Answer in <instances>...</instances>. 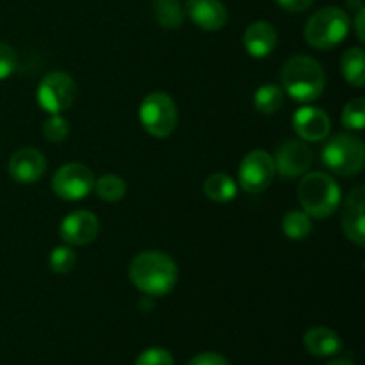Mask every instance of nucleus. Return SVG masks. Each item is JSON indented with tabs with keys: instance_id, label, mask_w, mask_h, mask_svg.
I'll use <instances>...</instances> for the list:
<instances>
[{
	"instance_id": "1",
	"label": "nucleus",
	"mask_w": 365,
	"mask_h": 365,
	"mask_svg": "<svg viewBox=\"0 0 365 365\" xmlns=\"http://www.w3.org/2000/svg\"><path fill=\"white\" fill-rule=\"evenodd\" d=\"M128 277L132 285L150 296L160 298L170 294L178 280V269L170 255L157 250H148L132 259L128 267Z\"/></svg>"
},
{
	"instance_id": "2",
	"label": "nucleus",
	"mask_w": 365,
	"mask_h": 365,
	"mask_svg": "<svg viewBox=\"0 0 365 365\" xmlns=\"http://www.w3.org/2000/svg\"><path fill=\"white\" fill-rule=\"evenodd\" d=\"M282 86L292 100L310 103L323 95L327 75L316 59L309 56H294L282 68Z\"/></svg>"
},
{
	"instance_id": "3",
	"label": "nucleus",
	"mask_w": 365,
	"mask_h": 365,
	"mask_svg": "<svg viewBox=\"0 0 365 365\" xmlns=\"http://www.w3.org/2000/svg\"><path fill=\"white\" fill-rule=\"evenodd\" d=\"M298 196L303 212L316 220L330 217L342 202L339 184L323 171H310L303 175L298 185Z\"/></svg>"
},
{
	"instance_id": "4",
	"label": "nucleus",
	"mask_w": 365,
	"mask_h": 365,
	"mask_svg": "<svg viewBox=\"0 0 365 365\" xmlns=\"http://www.w3.org/2000/svg\"><path fill=\"white\" fill-rule=\"evenodd\" d=\"M349 16L341 7H323L309 18L305 41L317 50H330L341 45L349 32Z\"/></svg>"
},
{
	"instance_id": "5",
	"label": "nucleus",
	"mask_w": 365,
	"mask_h": 365,
	"mask_svg": "<svg viewBox=\"0 0 365 365\" xmlns=\"http://www.w3.org/2000/svg\"><path fill=\"white\" fill-rule=\"evenodd\" d=\"M324 166L341 177L359 175L364 168L365 146L362 139L353 134H337L324 143L321 150Z\"/></svg>"
},
{
	"instance_id": "6",
	"label": "nucleus",
	"mask_w": 365,
	"mask_h": 365,
	"mask_svg": "<svg viewBox=\"0 0 365 365\" xmlns=\"http://www.w3.org/2000/svg\"><path fill=\"white\" fill-rule=\"evenodd\" d=\"M139 120L150 135L157 139L168 138L178 123L177 103L168 93H150L139 106Z\"/></svg>"
},
{
	"instance_id": "7",
	"label": "nucleus",
	"mask_w": 365,
	"mask_h": 365,
	"mask_svg": "<svg viewBox=\"0 0 365 365\" xmlns=\"http://www.w3.org/2000/svg\"><path fill=\"white\" fill-rule=\"evenodd\" d=\"M75 96H77V84L71 75L64 71H52L45 75L36 91L38 103L48 114H63L64 110L70 109Z\"/></svg>"
},
{
	"instance_id": "8",
	"label": "nucleus",
	"mask_w": 365,
	"mask_h": 365,
	"mask_svg": "<svg viewBox=\"0 0 365 365\" xmlns=\"http://www.w3.org/2000/svg\"><path fill=\"white\" fill-rule=\"evenodd\" d=\"M95 173L86 164L70 163L61 166L52 178V191L66 202H78L95 189Z\"/></svg>"
},
{
	"instance_id": "9",
	"label": "nucleus",
	"mask_w": 365,
	"mask_h": 365,
	"mask_svg": "<svg viewBox=\"0 0 365 365\" xmlns=\"http://www.w3.org/2000/svg\"><path fill=\"white\" fill-rule=\"evenodd\" d=\"M274 170L273 155L266 150H252L245 155L239 166V185L248 195H260L273 182Z\"/></svg>"
},
{
	"instance_id": "10",
	"label": "nucleus",
	"mask_w": 365,
	"mask_h": 365,
	"mask_svg": "<svg viewBox=\"0 0 365 365\" xmlns=\"http://www.w3.org/2000/svg\"><path fill=\"white\" fill-rule=\"evenodd\" d=\"M274 170L284 178H298L309 173L314 163V153L309 145L296 139H287L274 152Z\"/></svg>"
},
{
	"instance_id": "11",
	"label": "nucleus",
	"mask_w": 365,
	"mask_h": 365,
	"mask_svg": "<svg viewBox=\"0 0 365 365\" xmlns=\"http://www.w3.org/2000/svg\"><path fill=\"white\" fill-rule=\"evenodd\" d=\"M100 221L89 210H75L61 221L59 235L66 245L86 246L98 235Z\"/></svg>"
},
{
	"instance_id": "12",
	"label": "nucleus",
	"mask_w": 365,
	"mask_h": 365,
	"mask_svg": "<svg viewBox=\"0 0 365 365\" xmlns=\"http://www.w3.org/2000/svg\"><path fill=\"white\" fill-rule=\"evenodd\" d=\"M45 155L31 146L16 150L7 163V173L16 184H34L45 175Z\"/></svg>"
},
{
	"instance_id": "13",
	"label": "nucleus",
	"mask_w": 365,
	"mask_h": 365,
	"mask_svg": "<svg viewBox=\"0 0 365 365\" xmlns=\"http://www.w3.org/2000/svg\"><path fill=\"white\" fill-rule=\"evenodd\" d=\"M292 128L307 143H319L330 135L331 123L328 114L317 107H299L292 116Z\"/></svg>"
},
{
	"instance_id": "14",
	"label": "nucleus",
	"mask_w": 365,
	"mask_h": 365,
	"mask_svg": "<svg viewBox=\"0 0 365 365\" xmlns=\"http://www.w3.org/2000/svg\"><path fill=\"white\" fill-rule=\"evenodd\" d=\"M365 187L359 185L346 198L342 207V230L356 246L365 245Z\"/></svg>"
},
{
	"instance_id": "15",
	"label": "nucleus",
	"mask_w": 365,
	"mask_h": 365,
	"mask_svg": "<svg viewBox=\"0 0 365 365\" xmlns=\"http://www.w3.org/2000/svg\"><path fill=\"white\" fill-rule=\"evenodd\" d=\"M185 14L203 31H220L227 25L228 13L221 0H187Z\"/></svg>"
},
{
	"instance_id": "16",
	"label": "nucleus",
	"mask_w": 365,
	"mask_h": 365,
	"mask_svg": "<svg viewBox=\"0 0 365 365\" xmlns=\"http://www.w3.org/2000/svg\"><path fill=\"white\" fill-rule=\"evenodd\" d=\"M242 41H245V48L250 56L255 57V59H264V57L271 56L273 50L277 48V29L269 21H253L245 31Z\"/></svg>"
},
{
	"instance_id": "17",
	"label": "nucleus",
	"mask_w": 365,
	"mask_h": 365,
	"mask_svg": "<svg viewBox=\"0 0 365 365\" xmlns=\"http://www.w3.org/2000/svg\"><path fill=\"white\" fill-rule=\"evenodd\" d=\"M303 346H305V349L310 355L327 359V356H334L341 351L342 339L334 330H330V328L316 327L310 328L303 335Z\"/></svg>"
},
{
	"instance_id": "18",
	"label": "nucleus",
	"mask_w": 365,
	"mask_h": 365,
	"mask_svg": "<svg viewBox=\"0 0 365 365\" xmlns=\"http://www.w3.org/2000/svg\"><path fill=\"white\" fill-rule=\"evenodd\" d=\"M203 192L210 202L228 203L237 196V184L227 173H214L203 182Z\"/></svg>"
},
{
	"instance_id": "19",
	"label": "nucleus",
	"mask_w": 365,
	"mask_h": 365,
	"mask_svg": "<svg viewBox=\"0 0 365 365\" xmlns=\"http://www.w3.org/2000/svg\"><path fill=\"white\" fill-rule=\"evenodd\" d=\"M341 70L346 82L353 88H364L365 84V53L359 46L346 50L341 59Z\"/></svg>"
},
{
	"instance_id": "20",
	"label": "nucleus",
	"mask_w": 365,
	"mask_h": 365,
	"mask_svg": "<svg viewBox=\"0 0 365 365\" xmlns=\"http://www.w3.org/2000/svg\"><path fill=\"white\" fill-rule=\"evenodd\" d=\"M153 9H155V18L160 27L178 29L184 24L185 9L180 0H155Z\"/></svg>"
},
{
	"instance_id": "21",
	"label": "nucleus",
	"mask_w": 365,
	"mask_h": 365,
	"mask_svg": "<svg viewBox=\"0 0 365 365\" xmlns=\"http://www.w3.org/2000/svg\"><path fill=\"white\" fill-rule=\"evenodd\" d=\"M95 191L102 202L116 203L123 200L125 195H127V182L121 177H118V175H102V177L95 180Z\"/></svg>"
},
{
	"instance_id": "22",
	"label": "nucleus",
	"mask_w": 365,
	"mask_h": 365,
	"mask_svg": "<svg viewBox=\"0 0 365 365\" xmlns=\"http://www.w3.org/2000/svg\"><path fill=\"white\" fill-rule=\"evenodd\" d=\"M255 109L262 114H274L284 106V91L274 84L260 86L255 93Z\"/></svg>"
},
{
	"instance_id": "23",
	"label": "nucleus",
	"mask_w": 365,
	"mask_h": 365,
	"mask_svg": "<svg viewBox=\"0 0 365 365\" xmlns=\"http://www.w3.org/2000/svg\"><path fill=\"white\" fill-rule=\"evenodd\" d=\"M282 228H284V234L289 239L303 241L312 232V223H310L309 214L302 212V210H291V212L285 214L284 221H282Z\"/></svg>"
},
{
	"instance_id": "24",
	"label": "nucleus",
	"mask_w": 365,
	"mask_h": 365,
	"mask_svg": "<svg viewBox=\"0 0 365 365\" xmlns=\"http://www.w3.org/2000/svg\"><path fill=\"white\" fill-rule=\"evenodd\" d=\"M77 264V255L70 246H56L48 255V267L56 274H66L73 271Z\"/></svg>"
},
{
	"instance_id": "25",
	"label": "nucleus",
	"mask_w": 365,
	"mask_h": 365,
	"mask_svg": "<svg viewBox=\"0 0 365 365\" xmlns=\"http://www.w3.org/2000/svg\"><path fill=\"white\" fill-rule=\"evenodd\" d=\"M342 125L348 130H364L365 127V100L355 98L349 100L342 110Z\"/></svg>"
},
{
	"instance_id": "26",
	"label": "nucleus",
	"mask_w": 365,
	"mask_h": 365,
	"mask_svg": "<svg viewBox=\"0 0 365 365\" xmlns=\"http://www.w3.org/2000/svg\"><path fill=\"white\" fill-rule=\"evenodd\" d=\"M43 135L50 143H63L70 135V123L61 114H50L48 120L43 123Z\"/></svg>"
},
{
	"instance_id": "27",
	"label": "nucleus",
	"mask_w": 365,
	"mask_h": 365,
	"mask_svg": "<svg viewBox=\"0 0 365 365\" xmlns=\"http://www.w3.org/2000/svg\"><path fill=\"white\" fill-rule=\"evenodd\" d=\"M135 365H175V362L171 353L166 349L150 348L138 356Z\"/></svg>"
},
{
	"instance_id": "28",
	"label": "nucleus",
	"mask_w": 365,
	"mask_h": 365,
	"mask_svg": "<svg viewBox=\"0 0 365 365\" xmlns=\"http://www.w3.org/2000/svg\"><path fill=\"white\" fill-rule=\"evenodd\" d=\"M18 66V56L13 46L0 43V81L13 75V71Z\"/></svg>"
},
{
	"instance_id": "29",
	"label": "nucleus",
	"mask_w": 365,
	"mask_h": 365,
	"mask_svg": "<svg viewBox=\"0 0 365 365\" xmlns=\"http://www.w3.org/2000/svg\"><path fill=\"white\" fill-rule=\"evenodd\" d=\"M187 365H228L227 359L217 353H202V355L195 356Z\"/></svg>"
},
{
	"instance_id": "30",
	"label": "nucleus",
	"mask_w": 365,
	"mask_h": 365,
	"mask_svg": "<svg viewBox=\"0 0 365 365\" xmlns=\"http://www.w3.org/2000/svg\"><path fill=\"white\" fill-rule=\"evenodd\" d=\"M314 0H277L280 7H284L289 13H302V11L309 9L312 6Z\"/></svg>"
},
{
	"instance_id": "31",
	"label": "nucleus",
	"mask_w": 365,
	"mask_h": 365,
	"mask_svg": "<svg viewBox=\"0 0 365 365\" xmlns=\"http://www.w3.org/2000/svg\"><path fill=\"white\" fill-rule=\"evenodd\" d=\"M364 20H365V11H364V7H362V9L356 11V16H355V29H356V36H359V41L360 43L365 41Z\"/></svg>"
},
{
	"instance_id": "32",
	"label": "nucleus",
	"mask_w": 365,
	"mask_h": 365,
	"mask_svg": "<svg viewBox=\"0 0 365 365\" xmlns=\"http://www.w3.org/2000/svg\"><path fill=\"white\" fill-rule=\"evenodd\" d=\"M328 365H353V362H349V360L346 359H339V360H334V362H330Z\"/></svg>"
},
{
	"instance_id": "33",
	"label": "nucleus",
	"mask_w": 365,
	"mask_h": 365,
	"mask_svg": "<svg viewBox=\"0 0 365 365\" xmlns=\"http://www.w3.org/2000/svg\"><path fill=\"white\" fill-rule=\"evenodd\" d=\"M348 6L349 7H355L356 11L362 9V4H360V0H348Z\"/></svg>"
}]
</instances>
